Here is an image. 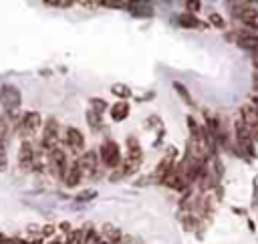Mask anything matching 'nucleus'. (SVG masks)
Listing matches in <instances>:
<instances>
[{
    "label": "nucleus",
    "mask_w": 258,
    "mask_h": 244,
    "mask_svg": "<svg viewBox=\"0 0 258 244\" xmlns=\"http://www.w3.org/2000/svg\"><path fill=\"white\" fill-rule=\"evenodd\" d=\"M0 103H2V107H4V111L8 115H14L20 109V103H22V95H20L18 87L2 85V89H0Z\"/></svg>",
    "instance_id": "obj_1"
},
{
    "label": "nucleus",
    "mask_w": 258,
    "mask_h": 244,
    "mask_svg": "<svg viewBox=\"0 0 258 244\" xmlns=\"http://www.w3.org/2000/svg\"><path fill=\"white\" fill-rule=\"evenodd\" d=\"M46 163H48V169L54 177L62 179L64 173H67V167H69V159H67V153L60 149V147H54L50 151H46Z\"/></svg>",
    "instance_id": "obj_2"
},
{
    "label": "nucleus",
    "mask_w": 258,
    "mask_h": 244,
    "mask_svg": "<svg viewBox=\"0 0 258 244\" xmlns=\"http://www.w3.org/2000/svg\"><path fill=\"white\" fill-rule=\"evenodd\" d=\"M58 143V121L54 117H48L42 125V139H40V147L44 151L54 149Z\"/></svg>",
    "instance_id": "obj_3"
},
{
    "label": "nucleus",
    "mask_w": 258,
    "mask_h": 244,
    "mask_svg": "<svg viewBox=\"0 0 258 244\" xmlns=\"http://www.w3.org/2000/svg\"><path fill=\"white\" fill-rule=\"evenodd\" d=\"M99 157H101V163H105L107 167H119V163H121V151H119V145H117L113 139L103 141L101 151H99Z\"/></svg>",
    "instance_id": "obj_4"
},
{
    "label": "nucleus",
    "mask_w": 258,
    "mask_h": 244,
    "mask_svg": "<svg viewBox=\"0 0 258 244\" xmlns=\"http://www.w3.org/2000/svg\"><path fill=\"white\" fill-rule=\"evenodd\" d=\"M42 125V117L38 111H24V115L20 117V133L22 135H32L34 131H38Z\"/></svg>",
    "instance_id": "obj_5"
},
{
    "label": "nucleus",
    "mask_w": 258,
    "mask_h": 244,
    "mask_svg": "<svg viewBox=\"0 0 258 244\" xmlns=\"http://www.w3.org/2000/svg\"><path fill=\"white\" fill-rule=\"evenodd\" d=\"M238 117L246 123V127L252 131V135L258 137V107L256 105H244V107H240Z\"/></svg>",
    "instance_id": "obj_6"
},
{
    "label": "nucleus",
    "mask_w": 258,
    "mask_h": 244,
    "mask_svg": "<svg viewBox=\"0 0 258 244\" xmlns=\"http://www.w3.org/2000/svg\"><path fill=\"white\" fill-rule=\"evenodd\" d=\"M85 175H83V169H81V163H79V159H75V161H71L69 163V167H67V173H64V177H62V181H64V186L67 188H75V186H79L81 184V179H83Z\"/></svg>",
    "instance_id": "obj_7"
},
{
    "label": "nucleus",
    "mask_w": 258,
    "mask_h": 244,
    "mask_svg": "<svg viewBox=\"0 0 258 244\" xmlns=\"http://www.w3.org/2000/svg\"><path fill=\"white\" fill-rule=\"evenodd\" d=\"M99 155L95 151H87L79 157V163H81V169H83V175H95L97 173V167H99Z\"/></svg>",
    "instance_id": "obj_8"
},
{
    "label": "nucleus",
    "mask_w": 258,
    "mask_h": 244,
    "mask_svg": "<svg viewBox=\"0 0 258 244\" xmlns=\"http://www.w3.org/2000/svg\"><path fill=\"white\" fill-rule=\"evenodd\" d=\"M34 149H32V143L26 139V141H22V145H20V149H18V163H20V167H24V169H30L32 165H34Z\"/></svg>",
    "instance_id": "obj_9"
},
{
    "label": "nucleus",
    "mask_w": 258,
    "mask_h": 244,
    "mask_svg": "<svg viewBox=\"0 0 258 244\" xmlns=\"http://www.w3.org/2000/svg\"><path fill=\"white\" fill-rule=\"evenodd\" d=\"M64 141H67V147L73 151H81L85 147V137L77 127H69L64 131Z\"/></svg>",
    "instance_id": "obj_10"
},
{
    "label": "nucleus",
    "mask_w": 258,
    "mask_h": 244,
    "mask_svg": "<svg viewBox=\"0 0 258 244\" xmlns=\"http://www.w3.org/2000/svg\"><path fill=\"white\" fill-rule=\"evenodd\" d=\"M173 153H175V151H173V149H169V151L161 157V161L157 163V167H155V179H157V181H163V179H165V175L173 169Z\"/></svg>",
    "instance_id": "obj_11"
},
{
    "label": "nucleus",
    "mask_w": 258,
    "mask_h": 244,
    "mask_svg": "<svg viewBox=\"0 0 258 244\" xmlns=\"http://www.w3.org/2000/svg\"><path fill=\"white\" fill-rule=\"evenodd\" d=\"M127 115H129V105H127L125 101H119V103H115V105L111 107V117H113V121H123V119H127Z\"/></svg>",
    "instance_id": "obj_12"
},
{
    "label": "nucleus",
    "mask_w": 258,
    "mask_h": 244,
    "mask_svg": "<svg viewBox=\"0 0 258 244\" xmlns=\"http://www.w3.org/2000/svg\"><path fill=\"white\" fill-rule=\"evenodd\" d=\"M141 145H139V141L135 139V137H127V157L129 159H137V161H141Z\"/></svg>",
    "instance_id": "obj_13"
},
{
    "label": "nucleus",
    "mask_w": 258,
    "mask_h": 244,
    "mask_svg": "<svg viewBox=\"0 0 258 244\" xmlns=\"http://www.w3.org/2000/svg\"><path fill=\"white\" fill-rule=\"evenodd\" d=\"M85 117H87V123L91 125V129H93V131H99V129H101V113H99L97 109L89 107Z\"/></svg>",
    "instance_id": "obj_14"
},
{
    "label": "nucleus",
    "mask_w": 258,
    "mask_h": 244,
    "mask_svg": "<svg viewBox=\"0 0 258 244\" xmlns=\"http://www.w3.org/2000/svg\"><path fill=\"white\" fill-rule=\"evenodd\" d=\"M103 238H105L109 244H115V242H119V240H121V232H119L115 226L105 224V226H103Z\"/></svg>",
    "instance_id": "obj_15"
},
{
    "label": "nucleus",
    "mask_w": 258,
    "mask_h": 244,
    "mask_svg": "<svg viewBox=\"0 0 258 244\" xmlns=\"http://www.w3.org/2000/svg\"><path fill=\"white\" fill-rule=\"evenodd\" d=\"M179 20H181V24L191 26V28H200V26H204V24H202V22H200V20H198V18H196L191 12H185V14H183Z\"/></svg>",
    "instance_id": "obj_16"
},
{
    "label": "nucleus",
    "mask_w": 258,
    "mask_h": 244,
    "mask_svg": "<svg viewBox=\"0 0 258 244\" xmlns=\"http://www.w3.org/2000/svg\"><path fill=\"white\" fill-rule=\"evenodd\" d=\"M111 91H113V95H115V97H121V99H125V97H129V95H131L129 87H127V85H119V83H117V85H113V87H111Z\"/></svg>",
    "instance_id": "obj_17"
},
{
    "label": "nucleus",
    "mask_w": 258,
    "mask_h": 244,
    "mask_svg": "<svg viewBox=\"0 0 258 244\" xmlns=\"http://www.w3.org/2000/svg\"><path fill=\"white\" fill-rule=\"evenodd\" d=\"M173 89L175 91H179V97L187 103V105H194V101H191V97H189V93H187V89L183 87V85H179V83H173Z\"/></svg>",
    "instance_id": "obj_18"
},
{
    "label": "nucleus",
    "mask_w": 258,
    "mask_h": 244,
    "mask_svg": "<svg viewBox=\"0 0 258 244\" xmlns=\"http://www.w3.org/2000/svg\"><path fill=\"white\" fill-rule=\"evenodd\" d=\"M185 8H187V12L196 14V12L202 8V2H200V0H185Z\"/></svg>",
    "instance_id": "obj_19"
},
{
    "label": "nucleus",
    "mask_w": 258,
    "mask_h": 244,
    "mask_svg": "<svg viewBox=\"0 0 258 244\" xmlns=\"http://www.w3.org/2000/svg\"><path fill=\"white\" fill-rule=\"evenodd\" d=\"M6 135H8V119L0 115V139H6Z\"/></svg>",
    "instance_id": "obj_20"
},
{
    "label": "nucleus",
    "mask_w": 258,
    "mask_h": 244,
    "mask_svg": "<svg viewBox=\"0 0 258 244\" xmlns=\"http://www.w3.org/2000/svg\"><path fill=\"white\" fill-rule=\"evenodd\" d=\"M210 22H212L214 26H218V28H224V26H226V22H224V18H222L220 14H210Z\"/></svg>",
    "instance_id": "obj_21"
},
{
    "label": "nucleus",
    "mask_w": 258,
    "mask_h": 244,
    "mask_svg": "<svg viewBox=\"0 0 258 244\" xmlns=\"http://www.w3.org/2000/svg\"><path fill=\"white\" fill-rule=\"evenodd\" d=\"M6 167V145H4V139H0V169Z\"/></svg>",
    "instance_id": "obj_22"
},
{
    "label": "nucleus",
    "mask_w": 258,
    "mask_h": 244,
    "mask_svg": "<svg viewBox=\"0 0 258 244\" xmlns=\"http://www.w3.org/2000/svg\"><path fill=\"white\" fill-rule=\"evenodd\" d=\"M91 105H93V109H97L99 113L107 107V103H105V101H101V99H91Z\"/></svg>",
    "instance_id": "obj_23"
},
{
    "label": "nucleus",
    "mask_w": 258,
    "mask_h": 244,
    "mask_svg": "<svg viewBox=\"0 0 258 244\" xmlns=\"http://www.w3.org/2000/svg\"><path fill=\"white\" fill-rule=\"evenodd\" d=\"M252 63H254V69L258 71V50H252Z\"/></svg>",
    "instance_id": "obj_24"
},
{
    "label": "nucleus",
    "mask_w": 258,
    "mask_h": 244,
    "mask_svg": "<svg viewBox=\"0 0 258 244\" xmlns=\"http://www.w3.org/2000/svg\"><path fill=\"white\" fill-rule=\"evenodd\" d=\"M252 87H254V91L258 93V71L254 73V79H252Z\"/></svg>",
    "instance_id": "obj_25"
},
{
    "label": "nucleus",
    "mask_w": 258,
    "mask_h": 244,
    "mask_svg": "<svg viewBox=\"0 0 258 244\" xmlns=\"http://www.w3.org/2000/svg\"><path fill=\"white\" fill-rule=\"evenodd\" d=\"M93 196H95V192H85V194L79 196V200H87V198H93Z\"/></svg>",
    "instance_id": "obj_26"
},
{
    "label": "nucleus",
    "mask_w": 258,
    "mask_h": 244,
    "mask_svg": "<svg viewBox=\"0 0 258 244\" xmlns=\"http://www.w3.org/2000/svg\"><path fill=\"white\" fill-rule=\"evenodd\" d=\"M42 234H44V236H48V234H52V226H46V228L42 230Z\"/></svg>",
    "instance_id": "obj_27"
},
{
    "label": "nucleus",
    "mask_w": 258,
    "mask_h": 244,
    "mask_svg": "<svg viewBox=\"0 0 258 244\" xmlns=\"http://www.w3.org/2000/svg\"><path fill=\"white\" fill-rule=\"evenodd\" d=\"M50 244H64V240H52Z\"/></svg>",
    "instance_id": "obj_28"
},
{
    "label": "nucleus",
    "mask_w": 258,
    "mask_h": 244,
    "mask_svg": "<svg viewBox=\"0 0 258 244\" xmlns=\"http://www.w3.org/2000/svg\"><path fill=\"white\" fill-rule=\"evenodd\" d=\"M133 2H145V0H133Z\"/></svg>",
    "instance_id": "obj_29"
}]
</instances>
